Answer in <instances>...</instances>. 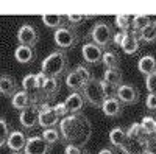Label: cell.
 <instances>
[{
    "instance_id": "6da1fadb",
    "label": "cell",
    "mask_w": 156,
    "mask_h": 154,
    "mask_svg": "<svg viewBox=\"0 0 156 154\" xmlns=\"http://www.w3.org/2000/svg\"><path fill=\"white\" fill-rule=\"evenodd\" d=\"M59 131L62 140L67 142V145H75L80 148L89 140L92 128L90 121L83 114H70L59 121Z\"/></svg>"
},
{
    "instance_id": "7a4b0ae2",
    "label": "cell",
    "mask_w": 156,
    "mask_h": 154,
    "mask_svg": "<svg viewBox=\"0 0 156 154\" xmlns=\"http://www.w3.org/2000/svg\"><path fill=\"white\" fill-rule=\"evenodd\" d=\"M41 72L47 76V78H56L58 76L64 75L69 69V59H67V55L64 53L62 50H58V51H53L50 53L41 64Z\"/></svg>"
},
{
    "instance_id": "3957f363",
    "label": "cell",
    "mask_w": 156,
    "mask_h": 154,
    "mask_svg": "<svg viewBox=\"0 0 156 154\" xmlns=\"http://www.w3.org/2000/svg\"><path fill=\"white\" fill-rule=\"evenodd\" d=\"M84 100L89 103L90 106H97V108H101L103 101H105V92H103V84H101V80H95L92 78L89 83L84 84L83 91H81Z\"/></svg>"
},
{
    "instance_id": "277c9868",
    "label": "cell",
    "mask_w": 156,
    "mask_h": 154,
    "mask_svg": "<svg viewBox=\"0 0 156 154\" xmlns=\"http://www.w3.org/2000/svg\"><path fill=\"white\" fill-rule=\"evenodd\" d=\"M114 30L109 23L106 22H97L92 30H90V37H92V42L97 44L98 47H108L109 44H112L114 39Z\"/></svg>"
},
{
    "instance_id": "5b68a950",
    "label": "cell",
    "mask_w": 156,
    "mask_h": 154,
    "mask_svg": "<svg viewBox=\"0 0 156 154\" xmlns=\"http://www.w3.org/2000/svg\"><path fill=\"white\" fill-rule=\"evenodd\" d=\"M53 39H55V44L61 50H69L78 42L80 34H78V31L73 27H61L55 31Z\"/></svg>"
},
{
    "instance_id": "8992f818",
    "label": "cell",
    "mask_w": 156,
    "mask_h": 154,
    "mask_svg": "<svg viewBox=\"0 0 156 154\" xmlns=\"http://www.w3.org/2000/svg\"><path fill=\"white\" fill-rule=\"evenodd\" d=\"M17 41H19V45H25V47L33 48L39 41V34H37V31L33 25L23 23L17 30Z\"/></svg>"
},
{
    "instance_id": "52a82bcc",
    "label": "cell",
    "mask_w": 156,
    "mask_h": 154,
    "mask_svg": "<svg viewBox=\"0 0 156 154\" xmlns=\"http://www.w3.org/2000/svg\"><path fill=\"white\" fill-rule=\"evenodd\" d=\"M39 114L41 112H39V108L36 104L20 111L19 121H20L23 129H34V128L39 126Z\"/></svg>"
},
{
    "instance_id": "ba28073f",
    "label": "cell",
    "mask_w": 156,
    "mask_h": 154,
    "mask_svg": "<svg viewBox=\"0 0 156 154\" xmlns=\"http://www.w3.org/2000/svg\"><path fill=\"white\" fill-rule=\"evenodd\" d=\"M50 148L51 146L42 139V135H33L28 137L23 154H48Z\"/></svg>"
},
{
    "instance_id": "9c48e42d",
    "label": "cell",
    "mask_w": 156,
    "mask_h": 154,
    "mask_svg": "<svg viewBox=\"0 0 156 154\" xmlns=\"http://www.w3.org/2000/svg\"><path fill=\"white\" fill-rule=\"evenodd\" d=\"M81 56L87 64H97L103 58V48L94 42H86L81 47Z\"/></svg>"
},
{
    "instance_id": "30bf717a",
    "label": "cell",
    "mask_w": 156,
    "mask_h": 154,
    "mask_svg": "<svg viewBox=\"0 0 156 154\" xmlns=\"http://www.w3.org/2000/svg\"><path fill=\"white\" fill-rule=\"evenodd\" d=\"M140 42H142L140 31L131 30V31H128L125 41L122 44V50L125 51L126 55H134V53H137V50L140 48Z\"/></svg>"
},
{
    "instance_id": "8fae6325",
    "label": "cell",
    "mask_w": 156,
    "mask_h": 154,
    "mask_svg": "<svg viewBox=\"0 0 156 154\" xmlns=\"http://www.w3.org/2000/svg\"><path fill=\"white\" fill-rule=\"evenodd\" d=\"M117 98L123 104H134L139 101V91L131 84H122L117 91Z\"/></svg>"
},
{
    "instance_id": "7c38bea8",
    "label": "cell",
    "mask_w": 156,
    "mask_h": 154,
    "mask_svg": "<svg viewBox=\"0 0 156 154\" xmlns=\"http://www.w3.org/2000/svg\"><path fill=\"white\" fill-rule=\"evenodd\" d=\"M27 140H28V137L25 135V132H22V131H11L9 139L6 142V146L12 152H22V151H25V146H27Z\"/></svg>"
},
{
    "instance_id": "4fadbf2b",
    "label": "cell",
    "mask_w": 156,
    "mask_h": 154,
    "mask_svg": "<svg viewBox=\"0 0 156 154\" xmlns=\"http://www.w3.org/2000/svg\"><path fill=\"white\" fill-rule=\"evenodd\" d=\"M11 104L14 109H19V111H23L30 106L34 104V100H33V95L25 92V91H17L11 98Z\"/></svg>"
},
{
    "instance_id": "5bb4252c",
    "label": "cell",
    "mask_w": 156,
    "mask_h": 154,
    "mask_svg": "<svg viewBox=\"0 0 156 154\" xmlns=\"http://www.w3.org/2000/svg\"><path fill=\"white\" fill-rule=\"evenodd\" d=\"M109 142H111V145L120 148L123 151L129 143V137H128L125 129L117 126V128H114V129H111V132H109Z\"/></svg>"
},
{
    "instance_id": "9a60e30c",
    "label": "cell",
    "mask_w": 156,
    "mask_h": 154,
    "mask_svg": "<svg viewBox=\"0 0 156 154\" xmlns=\"http://www.w3.org/2000/svg\"><path fill=\"white\" fill-rule=\"evenodd\" d=\"M101 111L105 115L108 117H119L123 111V103L119 100V98H109V100H105L101 104Z\"/></svg>"
},
{
    "instance_id": "2e32d148",
    "label": "cell",
    "mask_w": 156,
    "mask_h": 154,
    "mask_svg": "<svg viewBox=\"0 0 156 154\" xmlns=\"http://www.w3.org/2000/svg\"><path fill=\"white\" fill-rule=\"evenodd\" d=\"M64 103H66V108L70 114H80L84 108V97L81 92H72Z\"/></svg>"
},
{
    "instance_id": "e0dca14e",
    "label": "cell",
    "mask_w": 156,
    "mask_h": 154,
    "mask_svg": "<svg viewBox=\"0 0 156 154\" xmlns=\"http://www.w3.org/2000/svg\"><path fill=\"white\" fill-rule=\"evenodd\" d=\"M137 70L142 75H145V76H150L151 73H154L156 72V56H153V55H144L142 58H139Z\"/></svg>"
},
{
    "instance_id": "ac0fdd59",
    "label": "cell",
    "mask_w": 156,
    "mask_h": 154,
    "mask_svg": "<svg viewBox=\"0 0 156 154\" xmlns=\"http://www.w3.org/2000/svg\"><path fill=\"white\" fill-rule=\"evenodd\" d=\"M16 92H17L16 80L12 78V76H9V75H2L0 76V94L5 95V97L12 98V95H14Z\"/></svg>"
},
{
    "instance_id": "d6986e66",
    "label": "cell",
    "mask_w": 156,
    "mask_h": 154,
    "mask_svg": "<svg viewBox=\"0 0 156 154\" xmlns=\"http://www.w3.org/2000/svg\"><path fill=\"white\" fill-rule=\"evenodd\" d=\"M34 50L31 47H25V45H17V48L14 50V58L17 62L20 64H30L34 61Z\"/></svg>"
},
{
    "instance_id": "ffe728a7",
    "label": "cell",
    "mask_w": 156,
    "mask_h": 154,
    "mask_svg": "<svg viewBox=\"0 0 156 154\" xmlns=\"http://www.w3.org/2000/svg\"><path fill=\"white\" fill-rule=\"evenodd\" d=\"M56 125H59V117L56 115V112L51 108L47 112H41L39 114V126H42L44 129H48V128H55Z\"/></svg>"
},
{
    "instance_id": "44dd1931",
    "label": "cell",
    "mask_w": 156,
    "mask_h": 154,
    "mask_svg": "<svg viewBox=\"0 0 156 154\" xmlns=\"http://www.w3.org/2000/svg\"><path fill=\"white\" fill-rule=\"evenodd\" d=\"M84 80L81 78V75L78 73L75 69L73 70H70L69 72V75L66 76V86L69 87V89H72L73 92H80V91H83V87H84Z\"/></svg>"
},
{
    "instance_id": "7402d4cb",
    "label": "cell",
    "mask_w": 156,
    "mask_h": 154,
    "mask_svg": "<svg viewBox=\"0 0 156 154\" xmlns=\"http://www.w3.org/2000/svg\"><path fill=\"white\" fill-rule=\"evenodd\" d=\"M42 22L47 25L48 28H55V31L61 27H64V20H67L66 16H62V14H44L42 17Z\"/></svg>"
},
{
    "instance_id": "603a6c76",
    "label": "cell",
    "mask_w": 156,
    "mask_h": 154,
    "mask_svg": "<svg viewBox=\"0 0 156 154\" xmlns=\"http://www.w3.org/2000/svg\"><path fill=\"white\" fill-rule=\"evenodd\" d=\"M103 81L120 87L122 86V72H120V69H106L105 73H103Z\"/></svg>"
},
{
    "instance_id": "cb8c5ba5",
    "label": "cell",
    "mask_w": 156,
    "mask_h": 154,
    "mask_svg": "<svg viewBox=\"0 0 156 154\" xmlns=\"http://www.w3.org/2000/svg\"><path fill=\"white\" fill-rule=\"evenodd\" d=\"M41 92L47 97V98H51L53 95H56L59 92V83L56 78H47L44 86L41 87Z\"/></svg>"
},
{
    "instance_id": "d4e9b609",
    "label": "cell",
    "mask_w": 156,
    "mask_h": 154,
    "mask_svg": "<svg viewBox=\"0 0 156 154\" xmlns=\"http://www.w3.org/2000/svg\"><path fill=\"white\" fill-rule=\"evenodd\" d=\"M42 139L45 140V142L51 146L55 143H59L62 142V135H61V131L56 129V128H48V129H44L42 132Z\"/></svg>"
},
{
    "instance_id": "484cf974",
    "label": "cell",
    "mask_w": 156,
    "mask_h": 154,
    "mask_svg": "<svg viewBox=\"0 0 156 154\" xmlns=\"http://www.w3.org/2000/svg\"><path fill=\"white\" fill-rule=\"evenodd\" d=\"M22 87L25 92H28L31 95H36L39 94V86H37V81H36V75H27L25 78L22 80Z\"/></svg>"
},
{
    "instance_id": "4316f807",
    "label": "cell",
    "mask_w": 156,
    "mask_h": 154,
    "mask_svg": "<svg viewBox=\"0 0 156 154\" xmlns=\"http://www.w3.org/2000/svg\"><path fill=\"white\" fill-rule=\"evenodd\" d=\"M140 34H142V42H147V44L156 42V20H151L147 27L140 31Z\"/></svg>"
},
{
    "instance_id": "83f0119b",
    "label": "cell",
    "mask_w": 156,
    "mask_h": 154,
    "mask_svg": "<svg viewBox=\"0 0 156 154\" xmlns=\"http://www.w3.org/2000/svg\"><path fill=\"white\" fill-rule=\"evenodd\" d=\"M101 62L105 64V69H119V56H117L114 51L111 50H106L103 51V58H101Z\"/></svg>"
},
{
    "instance_id": "f1b7e54d",
    "label": "cell",
    "mask_w": 156,
    "mask_h": 154,
    "mask_svg": "<svg viewBox=\"0 0 156 154\" xmlns=\"http://www.w3.org/2000/svg\"><path fill=\"white\" fill-rule=\"evenodd\" d=\"M140 126H142L144 134L148 135V137H151V135H154V131H156V118L147 115V117H144V118L140 120Z\"/></svg>"
},
{
    "instance_id": "f546056e",
    "label": "cell",
    "mask_w": 156,
    "mask_h": 154,
    "mask_svg": "<svg viewBox=\"0 0 156 154\" xmlns=\"http://www.w3.org/2000/svg\"><path fill=\"white\" fill-rule=\"evenodd\" d=\"M115 25L119 27L120 31H129V28L133 27V17H129L126 14H119L115 16Z\"/></svg>"
},
{
    "instance_id": "4dcf8cb0",
    "label": "cell",
    "mask_w": 156,
    "mask_h": 154,
    "mask_svg": "<svg viewBox=\"0 0 156 154\" xmlns=\"http://www.w3.org/2000/svg\"><path fill=\"white\" fill-rule=\"evenodd\" d=\"M11 129H9V125L5 118H0V148L6 146V142L9 139Z\"/></svg>"
},
{
    "instance_id": "1f68e13d",
    "label": "cell",
    "mask_w": 156,
    "mask_h": 154,
    "mask_svg": "<svg viewBox=\"0 0 156 154\" xmlns=\"http://www.w3.org/2000/svg\"><path fill=\"white\" fill-rule=\"evenodd\" d=\"M150 22H151V19H150L148 16H144V14L133 16V30H136V31H142Z\"/></svg>"
},
{
    "instance_id": "d6a6232c",
    "label": "cell",
    "mask_w": 156,
    "mask_h": 154,
    "mask_svg": "<svg viewBox=\"0 0 156 154\" xmlns=\"http://www.w3.org/2000/svg\"><path fill=\"white\" fill-rule=\"evenodd\" d=\"M101 84H103V92H105V98L109 100V98H117V91H119V87L117 86H112L106 81L101 80Z\"/></svg>"
},
{
    "instance_id": "836d02e7",
    "label": "cell",
    "mask_w": 156,
    "mask_h": 154,
    "mask_svg": "<svg viewBox=\"0 0 156 154\" xmlns=\"http://www.w3.org/2000/svg\"><path fill=\"white\" fill-rule=\"evenodd\" d=\"M145 87L148 94H156V72L150 76H145Z\"/></svg>"
},
{
    "instance_id": "e575fe53",
    "label": "cell",
    "mask_w": 156,
    "mask_h": 154,
    "mask_svg": "<svg viewBox=\"0 0 156 154\" xmlns=\"http://www.w3.org/2000/svg\"><path fill=\"white\" fill-rule=\"evenodd\" d=\"M75 70H76L78 73L81 75V78L84 80V83H89L90 80L94 78V76H92V73H90V70H89L86 66H81V64H80V66H76V67H75Z\"/></svg>"
},
{
    "instance_id": "d590c367",
    "label": "cell",
    "mask_w": 156,
    "mask_h": 154,
    "mask_svg": "<svg viewBox=\"0 0 156 154\" xmlns=\"http://www.w3.org/2000/svg\"><path fill=\"white\" fill-rule=\"evenodd\" d=\"M53 111L56 112V115L58 117H67V114H69V111H67V108H66V103H56V104L53 106Z\"/></svg>"
},
{
    "instance_id": "8d00e7d4",
    "label": "cell",
    "mask_w": 156,
    "mask_h": 154,
    "mask_svg": "<svg viewBox=\"0 0 156 154\" xmlns=\"http://www.w3.org/2000/svg\"><path fill=\"white\" fill-rule=\"evenodd\" d=\"M66 19H67V22H70L72 25H76V23H81L84 19H89V16H83V14H67Z\"/></svg>"
},
{
    "instance_id": "74e56055",
    "label": "cell",
    "mask_w": 156,
    "mask_h": 154,
    "mask_svg": "<svg viewBox=\"0 0 156 154\" xmlns=\"http://www.w3.org/2000/svg\"><path fill=\"white\" fill-rule=\"evenodd\" d=\"M145 106L148 111H156V94H148L147 100H145Z\"/></svg>"
},
{
    "instance_id": "f35d334b",
    "label": "cell",
    "mask_w": 156,
    "mask_h": 154,
    "mask_svg": "<svg viewBox=\"0 0 156 154\" xmlns=\"http://www.w3.org/2000/svg\"><path fill=\"white\" fill-rule=\"evenodd\" d=\"M126 34H128V31H117V33L114 34L112 44H115V45L122 47V44H123V41H125V37H126Z\"/></svg>"
},
{
    "instance_id": "ab89813d",
    "label": "cell",
    "mask_w": 156,
    "mask_h": 154,
    "mask_svg": "<svg viewBox=\"0 0 156 154\" xmlns=\"http://www.w3.org/2000/svg\"><path fill=\"white\" fill-rule=\"evenodd\" d=\"M84 151L81 148H78L75 145H66V148H64V154H83Z\"/></svg>"
},
{
    "instance_id": "60d3db41",
    "label": "cell",
    "mask_w": 156,
    "mask_h": 154,
    "mask_svg": "<svg viewBox=\"0 0 156 154\" xmlns=\"http://www.w3.org/2000/svg\"><path fill=\"white\" fill-rule=\"evenodd\" d=\"M98 154H115L111 148H103V149H100L98 151Z\"/></svg>"
},
{
    "instance_id": "b9f144b4",
    "label": "cell",
    "mask_w": 156,
    "mask_h": 154,
    "mask_svg": "<svg viewBox=\"0 0 156 154\" xmlns=\"http://www.w3.org/2000/svg\"><path fill=\"white\" fill-rule=\"evenodd\" d=\"M142 154H156L153 149H144V151H142Z\"/></svg>"
},
{
    "instance_id": "7bdbcfd3",
    "label": "cell",
    "mask_w": 156,
    "mask_h": 154,
    "mask_svg": "<svg viewBox=\"0 0 156 154\" xmlns=\"http://www.w3.org/2000/svg\"><path fill=\"white\" fill-rule=\"evenodd\" d=\"M11 154H22V152H11Z\"/></svg>"
},
{
    "instance_id": "ee69618b",
    "label": "cell",
    "mask_w": 156,
    "mask_h": 154,
    "mask_svg": "<svg viewBox=\"0 0 156 154\" xmlns=\"http://www.w3.org/2000/svg\"><path fill=\"white\" fill-rule=\"evenodd\" d=\"M154 135H156V131H154Z\"/></svg>"
},
{
    "instance_id": "f6af8a7d",
    "label": "cell",
    "mask_w": 156,
    "mask_h": 154,
    "mask_svg": "<svg viewBox=\"0 0 156 154\" xmlns=\"http://www.w3.org/2000/svg\"><path fill=\"white\" fill-rule=\"evenodd\" d=\"M140 154H142V152H140Z\"/></svg>"
}]
</instances>
